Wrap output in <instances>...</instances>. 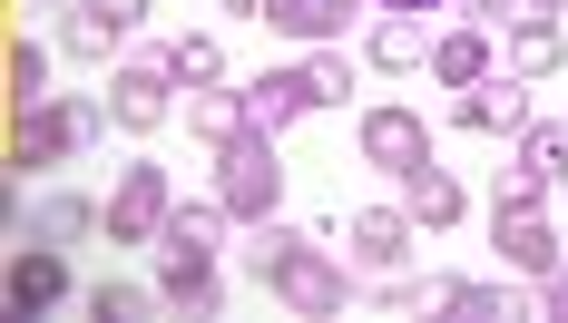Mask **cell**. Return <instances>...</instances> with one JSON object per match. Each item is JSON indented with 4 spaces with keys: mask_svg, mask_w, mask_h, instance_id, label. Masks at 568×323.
Returning a JSON list of instances; mask_svg holds the SVG:
<instances>
[{
    "mask_svg": "<svg viewBox=\"0 0 568 323\" xmlns=\"http://www.w3.org/2000/svg\"><path fill=\"white\" fill-rule=\"evenodd\" d=\"M393 196H402V215H412L422 235H452L460 215H470V196H460V176H452L442 158H422L412 176H393Z\"/></svg>",
    "mask_w": 568,
    "mask_h": 323,
    "instance_id": "16",
    "label": "cell"
},
{
    "mask_svg": "<svg viewBox=\"0 0 568 323\" xmlns=\"http://www.w3.org/2000/svg\"><path fill=\"white\" fill-rule=\"evenodd\" d=\"M216 196H226L235 225L284 215V166H275V138H265V128H245V138H226V148H216Z\"/></svg>",
    "mask_w": 568,
    "mask_h": 323,
    "instance_id": "3",
    "label": "cell"
},
{
    "mask_svg": "<svg viewBox=\"0 0 568 323\" xmlns=\"http://www.w3.org/2000/svg\"><path fill=\"white\" fill-rule=\"evenodd\" d=\"M0 79H10V118H20V108H40V99H59V89H50V50H40L30 30L10 40V59H0Z\"/></svg>",
    "mask_w": 568,
    "mask_h": 323,
    "instance_id": "26",
    "label": "cell"
},
{
    "mask_svg": "<svg viewBox=\"0 0 568 323\" xmlns=\"http://www.w3.org/2000/svg\"><path fill=\"white\" fill-rule=\"evenodd\" d=\"M510 166H519V176H539V186H559V166H568V128H559V118H529V128L510 138Z\"/></svg>",
    "mask_w": 568,
    "mask_h": 323,
    "instance_id": "25",
    "label": "cell"
},
{
    "mask_svg": "<svg viewBox=\"0 0 568 323\" xmlns=\"http://www.w3.org/2000/svg\"><path fill=\"white\" fill-rule=\"evenodd\" d=\"M79 294V274H69V245H40V235H20L10 245V265H0V304L10 314H50Z\"/></svg>",
    "mask_w": 568,
    "mask_h": 323,
    "instance_id": "9",
    "label": "cell"
},
{
    "mask_svg": "<svg viewBox=\"0 0 568 323\" xmlns=\"http://www.w3.org/2000/svg\"><path fill=\"white\" fill-rule=\"evenodd\" d=\"M79 314H89V323H148V314H168V294H158V274H148V284L109 274V284H89V294H79Z\"/></svg>",
    "mask_w": 568,
    "mask_h": 323,
    "instance_id": "23",
    "label": "cell"
},
{
    "mask_svg": "<svg viewBox=\"0 0 568 323\" xmlns=\"http://www.w3.org/2000/svg\"><path fill=\"white\" fill-rule=\"evenodd\" d=\"M30 10H69V0H30Z\"/></svg>",
    "mask_w": 568,
    "mask_h": 323,
    "instance_id": "33",
    "label": "cell"
},
{
    "mask_svg": "<svg viewBox=\"0 0 568 323\" xmlns=\"http://www.w3.org/2000/svg\"><path fill=\"white\" fill-rule=\"evenodd\" d=\"M452 10L470 20V30H490V40H500L510 20H529V0H452Z\"/></svg>",
    "mask_w": 568,
    "mask_h": 323,
    "instance_id": "28",
    "label": "cell"
},
{
    "mask_svg": "<svg viewBox=\"0 0 568 323\" xmlns=\"http://www.w3.org/2000/svg\"><path fill=\"white\" fill-rule=\"evenodd\" d=\"M490 206H549V186H539V176H519V166H510V176H500V196H490Z\"/></svg>",
    "mask_w": 568,
    "mask_h": 323,
    "instance_id": "30",
    "label": "cell"
},
{
    "mask_svg": "<svg viewBox=\"0 0 568 323\" xmlns=\"http://www.w3.org/2000/svg\"><path fill=\"white\" fill-rule=\"evenodd\" d=\"M99 99H109L118 138H158V128H168L176 108H186V99H176V79H168V59H158V50H128V59L109 69V89H99Z\"/></svg>",
    "mask_w": 568,
    "mask_h": 323,
    "instance_id": "4",
    "label": "cell"
},
{
    "mask_svg": "<svg viewBox=\"0 0 568 323\" xmlns=\"http://www.w3.org/2000/svg\"><path fill=\"white\" fill-rule=\"evenodd\" d=\"M168 215H176V176L158 158H128L109 186V245H158Z\"/></svg>",
    "mask_w": 568,
    "mask_h": 323,
    "instance_id": "5",
    "label": "cell"
},
{
    "mask_svg": "<svg viewBox=\"0 0 568 323\" xmlns=\"http://www.w3.org/2000/svg\"><path fill=\"white\" fill-rule=\"evenodd\" d=\"M265 294H275L284 314H304V323H343L353 304H363V274H353V255H343V245L294 235V255L265 274Z\"/></svg>",
    "mask_w": 568,
    "mask_h": 323,
    "instance_id": "2",
    "label": "cell"
},
{
    "mask_svg": "<svg viewBox=\"0 0 568 323\" xmlns=\"http://www.w3.org/2000/svg\"><path fill=\"white\" fill-rule=\"evenodd\" d=\"M158 59H168L176 89H226V50H216V30H176V40H158Z\"/></svg>",
    "mask_w": 568,
    "mask_h": 323,
    "instance_id": "22",
    "label": "cell"
},
{
    "mask_svg": "<svg viewBox=\"0 0 568 323\" xmlns=\"http://www.w3.org/2000/svg\"><path fill=\"white\" fill-rule=\"evenodd\" d=\"M529 10H549V20H559V10H568V0H529Z\"/></svg>",
    "mask_w": 568,
    "mask_h": 323,
    "instance_id": "32",
    "label": "cell"
},
{
    "mask_svg": "<svg viewBox=\"0 0 568 323\" xmlns=\"http://www.w3.org/2000/svg\"><path fill=\"white\" fill-rule=\"evenodd\" d=\"M353 158L373 166V176H412V166L432 158V118L422 108H363L353 118Z\"/></svg>",
    "mask_w": 568,
    "mask_h": 323,
    "instance_id": "8",
    "label": "cell"
},
{
    "mask_svg": "<svg viewBox=\"0 0 568 323\" xmlns=\"http://www.w3.org/2000/svg\"><path fill=\"white\" fill-rule=\"evenodd\" d=\"M109 206H89L79 186H40L30 206H20V235H40V245H79V235H99Z\"/></svg>",
    "mask_w": 568,
    "mask_h": 323,
    "instance_id": "19",
    "label": "cell"
},
{
    "mask_svg": "<svg viewBox=\"0 0 568 323\" xmlns=\"http://www.w3.org/2000/svg\"><path fill=\"white\" fill-rule=\"evenodd\" d=\"M539 108H529V79L519 69H490V79H470L452 99V128H470V138H519Z\"/></svg>",
    "mask_w": 568,
    "mask_h": 323,
    "instance_id": "12",
    "label": "cell"
},
{
    "mask_svg": "<svg viewBox=\"0 0 568 323\" xmlns=\"http://www.w3.org/2000/svg\"><path fill=\"white\" fill-rule=\"evenodd\" d=\"M109 99H89V89H59V99L40 108H20L10 118V176L30 186V176H50V166H79V158H99L109 148Z\"/></svg>",
    "mask_w": 568,
    "mask_h": 323,
    "instance_id": "1",
    "label": "cell"
},
{
    "mask_svg": "<svg viewBox=\"0 0 568 323\" xmlns=\"http://www.w3.org/2000/svg\"><path fill=\"white\" fill-rule=\"evenodd\" d=\"M559 186H568V166H559Z\"/></svg>",
    "mask_w": 568,
    "mask_h": 323,
    "instance_id": "34",
    "label": "cell"
},
{
    "mask_svg": "<svg viewBox=\"0 0 568 323\" xmlns=\"http://www.w3.org/2000/svg\"><path fill=\"white\" fill-rule=\"evenodd\" d=\"M158 294H168V314L216 323L226 314V255H206V245H158Z\"/></svg>",
    "mask_w": 568,
    "mask_h": 323,
    "instance_id": "10",
    "label": "cell"
},
{
    "mask_svg": "<svg viewBox=\"0 0 568 323\" xmlns=\"http://www.w3.org/2000/svg\"><path fill=\"white\" fill-rule=\"evenodd\" d=\"M432 40H442L432 10H373V20H363V59H373V69H422Z\"/></svg>",
    "mask_w": 568,
    "mask_h": 323,
    "instance_id": "17",
    "label": "cell"
},
{
    "mask_svg": "<svg viewBox=\"0 0 568 323\" xmlns=\"http://www.w3.org/2000/svg\"><path fill=\"white\" fill-rule=\"evenodd\" d=\"M559 59H568V30L549 20V10H529V20L500 30V69H519L529 89H539V79H559Z\"/></svg>",
    "mask_w": 568,
    "mask_h": 323,
    "instance_id": "20",
    "label": "cell"
},
{
    "mask_svg": "<svg viewBox=\"0 0 568 323\" xmlns=\"http://www.w3.org/2000/svg\"><path fill=\"white\" fill-rule=\"evenodd\" d=\"M304 69H314L324 108H343V99H353V40H334V50H304Z\"/></svg>",
    "mask_w": 568,
    "mask_h": 323,
    "instance_id": "27",
    "label": "cell"
},
{
    "mask_svg": "<svg viewBox=\"0 0 568 323\" xmlns=\"http://www.w3.org/2000/svg\"><path fill=\"white\" fill-rule=\"evenodd\" d=\"M373 20V0H265V30H284L294 50H334Z\"/></svg>",
    "mask_w": 568,
    "mask_h": 323,
    "instance_id": "14",
    "label": "cell"
},
{
    "mask_svg": "<svg viewBox=\"0 0 568 323\" xmlns=\"http://www.w3.org/2000/svg\"><path fill=\"white\" fill-rule=\"evenodd\" d=\"M138 30H148V0H69L59 10V50L89 59V69H118L138 50Z\"/></svg>",
    "mask_w": 568,
    "mask_h": 323,
    "instance_id": "6",
    "label": "cell"
},
{
    "mask_svg": "<svg viewBox=\"0 0 568 323\" xmlns=\"http://www.w3.org/2000/svg\"><path fill=\"white\" fill-rule=\"evenodd\" d=\"M442 314L452 323H519V314H539V294H519L510 274H442Z\"/></svg>",
    "mask_w": 568,
    "mask_h": 323,
    "instance_id": "15",
    "label": "cell"
},
{
    "mask_svg": "<svg viewBox=\"0 0 568 323\" xmlns=\"http://www.w3.org/2000/svg\"><path fill=\"white\" fill-rule=\"evenodd\" d=\"M245 128H255V118H245V89H186V138H196L206 158H216L226 138H245Z\"/></svg>",
    "mask_w": 568,
    "mask_h": 323,
    "instance_id": "21",
    "label": "cell"
},
{
    "mask_svg": "<svg viewBox=\"0 0 568 323\" xmlns=\"http://www.w3.org/2000/svg\"><path fill=\"white\" fill-rule=\"evenodd\" d=\"M490 245H500V274H519V284H539L549 265H568L549 206H490Z\"/></svg>",
    "mask_w": 568,
    "mask_h": 323,
    "instance_id": "11",
    "label": "cell"
},
{
    "mask_svg": "<svg viewBox=\"0 0 568 323\" xmlns=\"http://www.w3.org/2000/svg\"><path fill=\"white\" fill-rule=\"evenodd\" d=\"M422 69H432V89H470V79H490V69H500V40H490V30H470V20H442V40H432V59H422Z\"/></svg>",
    "mask_w": 568,
    "mask_h": 323,
    "instance_id": "18",
    "label": "cell"
},
{
    "mask_svg": "<svg viewBox=\"0 0 568 323\" xmlns=\"http://www.w3.org/2000/svg\"><path fill=\"white\" fill-rule=\"evenodd\" d=\"M343 255H353L363 284H383V274H402L412 255H422V225L402 215V196L393 206H363V215H343Z\"/></svg>",
    "mask_w": 568,
    "mask_h": 323,
    "instance_id": "7",
    "label": "cell"
},
{
    "mask_svg": "<svg viewBox=\"0 0 568 323\" xmlns=\"http://www.w3.org/2000/svg\"><path fill=\"white\" fill-rule=\"evenodd\" d=\"M226 235H235L226 196H176V215H168V235H158V245H206V255H226Z\"/></svg>",
    "mask_w": 568,
    "mask_h": 323,
    "instance_id": "24",
    "label": "cell"
},
{
    "mask_svg": "<svg viewBox=\"0 0 568 323\" xmlns=\"http://www.w3.org/2000/svg\"><path fill=\"white\" fill-rule=\"evenodd\" d=\"M314 108H324V89H314V69H304V59H275V69H255V79H245V118H255L265 138H284V128H294V118H314Z\"/></svg>",
    "mask_w": 568,
    "mask_h": 323,
    "instance_id": "13",
    "label": "cell"
},
{
    "mask_svg": "<svg viewBox=\"0 0 568 323\" xmlns=\"http://www.w3.org/2000/svg\"><path fill=\"white\" fill-rule=\"evenodd\" d=\"M529 294H539V323H568V265H549Z\"/></svg>",
    "mask_w": 568,
    "mask_h": 323,
    "instance_id": "29",
    "label": "cell"
},
{
    "mask_svg": "<svg viewBox=\"0 0 568 323\" xmlns=\"http://www.w3.org/2000/svg\"><path fill=\"white\" fill-rule=\"evenodd\" d=\"M373 10H432V20H442V10H452V0H373Z\"/></svg>",
    "mask_w": 568,
    "mask_h": 323,
    "instance_id": "31",
    "label": "cell"
}]
</instances>
